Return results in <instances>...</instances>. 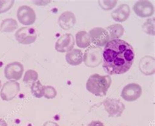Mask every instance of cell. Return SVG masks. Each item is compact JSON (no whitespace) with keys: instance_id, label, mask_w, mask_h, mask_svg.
Instances as JSON below:
<instances>
[{"instance_id":"obj_26","label":"cell","mask_w":155,"mask_h":126,"mask_svg":"<svg viewBox=\"0 0 155 126\" xmlns=\"http://www.w3.org/2000/svg\"><path fill=\"white\" fill-rule=\"evenodd\" d=\"M88 126H104V124L100 121H92L90 123Z\"/></svg>"},{"instance_id":"obj_25","label":"cell","mask_w":155,"mask_h":126,"mask_svg":"<svg viewBox=\"0 0 155 126\" xmlns=\"http://www.w3.org/2000/svg\"><path fill=\"white\" fill-rule=\"evenodd\" d=\"M100 7L102 8L103 9L108 11L109 9H111L116 5L117 1H100L98 2Z\"/></svg>"},{"instance_id":"obj_5","label":"cell","mask_w":155,"mask_h":126,"mask_svg":"<svg viewBox=\"0 0 155 126\" xmlns=\"http://www.w3.org/2000/svg\"><path fill=\"white\" fill-rule=\"evenodd\" d=\"M20 90V87L18 82L15 80L8 81L3 84L0 92V96L3 101H10L17 95Z\"/></svg>"},{"instance_id":"obj_24","label":"cell","mask_w":155,"mask_h":126,"mask_svg":"<svg viewBox=\"0 0 155 126\" xmlns=\"http://www.w3.org/2000/svg\"><path fill=\"white\" fill-rule=\"evenodd\" d=\"M15 1H0V14L5 13L13 7Z\"/></svg>"},{"instance_id":"obj_14","label":"cell","mask_w":155,"mask_h":126,"mask_svg":"<svg viewBox=\"0 0 155 126\" xmlns=\"http://www.w3.org/2000/svg\"><path fill=\"white\" fill-rule=\"evenodd\" d=\"M130 13V7L126 4H122L113 11L111 13L112 18L117 22H124L127 20Z\"/></svg>"},{"instance_id":"obj_1","label":"cell","mask_w":155,"mask_h":126,"mask_svg":"<svg viewBox=\"0 0 155 126\" xmlns=\"http://www.w3.org/2000/svg\"><path fill=\"white\" fill-rule=\"evenodd\" d=\"M135 54L132 47L124 40L109 41L103 52L104 70L109 75H122L130 70Z\"/></svg>"},{"instance_id":"obj_6","label":"cell","mask_w":155,"mask_h":126,"mask_svg":"<svg viewBox=\"0 0 155 126\" xmlns=\"http://www.w3.org/2000/svg\"><path fill=\"white\" fill-rule=\"evenodd\" d=\"M103 104L109 117H119L125 110L124 105L118 99L107 98L104 101Z\"/></svg>"},{"instance_id":"obj_18","label":"cell","mask_w":155,"mask_h":126,"mask_svg":"<svg viewBox=\"0 0 155 126\" xmlns=\"http://www.w3.org/2000/svg\"><path fill=\"white\" fill-rule=\"evenodd\" d=\"M18 27V23L13 18H7L2 20L0 31L3 33H11Z\"/></svg>"},{"instance_id":"obj_22","label":"cell","mask_w":155,"mask_h":126,"mask_svg":"<svg viewBox=\"0 0 155 126\" xmlns=\"http://www.w3.org/2000/svg\"><path fill=\"white\" fill-rule=\"evenodd\" d=\"M143 30L146 34L154 35V19H149L143 26Z\"/></svg>"},{"instance_id":"obj_28","label":"cell","mask_w":155,"mask_h":126,"mask_svg":"<svg viewBox=\"0 0 155 126\" xmlns=\"http://www.w3.org/2000/svg\"><path fill=\"white\" fill-rule=\"evenodd\" d=\"M0 126H8L7 123L6 122L5 120L0 118Z\"/></svg>"},{"instance_id":"obj_17","label":"cell","mask_w":155,"mask_h":126,"mask_svg":"<svg viewBox=\"0 0 155 126\" xmlns=\"http://www.w3.org/2000/svg\"><path fill=\"white\" fill-rule=\"evenodd\" d=\"M75 40L77 47L81 48L88 47L91 43L90 35L85 31H80L77 32L75 35Z\"/></svg>"},{"instance_id":"obj_2","label":"cell","mask_w":155,"mask_h":126,"mask_svg":"<svg viewBox=\"0 0 155 126\" xmlns=\"http://www.w3.org/2000/svg\"><path fill=\"white\" fill-rule=\"evenodd\" d=\"M112 80L109 75H92L89 77L87 82V90L96 96L103 97L106 95Z\"/></svg>"},{"instance_id":"obj_4","label":"cell","mask_w":155,"mask_h":126,"mask_svg":"<svg viewBox=\"0 0 155 126\" xmlns=\"http://www.w3.org/2000/svg\"><path fill=\"white\" fill-rule=\"evenodd\" d=\"M15 39L22 44H30L33 43L37 39V32L31 27H23L20 28L15 33Z\"/></svg>"},{"instance_id":"obj_16","label":"cell","mask_w":155,"mask_h":126,"mask_svg":"<svg viewBox=\"0 0 155 126\" xmlns=\"http://www.w3.org/2000/svg\"><path fill=\"white\" fill-rule=\"evenodd\" d=\"M140 71L146 75H153L154 72V60L150 56L143 58L140 63Z\"/></svg>"},{"instance_id":"obj_23","label":"cell","mask_w":155,"mask_h":126,"mask_svg":"<svg viewBox=\"0 0 155 126\" xmlns=\"http://www.w3.org/2000/svg\"><path fill=\"white\" fill-rule=\"evenodd\" d=\"M44 96L48 99L54 98L57 95L56 89L51 86H44Z\"/></svg>"},{"instance_id":"obj_13","label":"cell","mask_w":155,"mask_h":126,"mask_svg":"<svg viewBox=\"0 0 155 126\" xmlns=\"http://www.w3.org/2000/svg\"><path fill=\"white\" fill-rule=\"evenodd\" d=\"M76 18L75 15L72 12H64L58 18V24L62 29L68 30L75 25Z\"/></svg>"},{"instance_id":"obj_21","label":"cell","mask_w":155,"mask_h":126,"mask_svg":"<svg viewBox=\"0 0 155 126\" xmlns=\"http://www.w3.org/2000/svg\"><path fill=\"white\" fill-rule=\"evenodd\" d=\"M38 79V72H36L34 70L32 69H30L28 70L25 75H24V82L30 84V83H32L33 84L34 82H35V81H37Z\"/></svg>"},{"instance_id":"obj_10","label":"cell","mask_w":155,"mask_h":126,"mask_svg":"<svg viewBox=\"0 0 155 126\" xmlns=\"http://www.w3.org/2000/svg\"><path fill=\"white\" fill-rule=\"evenodd\" d=\"M142 89L140 85L136 83L128 84L122 89L121 96L126 101H134L141 95Z\"/></svg>"},{"instance_id":"obj_9","label":"cell","mask_w":155,"mask_h":126,"mask_svg":"<svg viewBox=\"0 0 155 126\" xmlns=\"http://www.w3.org/2000/svg\"><path fill=\"white\" fill-rule=\"evenodd\" d=\"M23 65L18 62H14L7 64L4 69L5 78L9 80H18L22 76L24 72Z\"/></svg>"},{"instance_id":"obj_7","label":"cell","mask_w":155,"mask_h":126,"mask_svg":"<svg viewBox=\"0 0 155 126\" xmlns=\"http://www.w3.org/2000/svg\"><path fill=\"white\" fill-rule=\"evenodd\" d=\"M17 18L18 21L23 25L30 26L36 20V15L31 7L23 5L20 7L17 11Z\"/></svg>"},{"instance_id":"obj_20","label":"cell","mask_w":155,"mask_h":126,"mask_svg":"<svg viewBox=\"0 0 155 126\" xmlns=\"http://www.w3.org/2000/svg\"><path fill=\"white\" fill-rule=\"evenodd\" d=\"M31 92L37 98H41L44 96V86L39 80H37L32 84L31 86Z\"/></svg>"},{"instance_id":"obj_3","label":"cell","mask_w":155,"mask_h":126,"mask_svg":"<svg viewBox=\"0 0 155 126\" xmlns=\"http://www.w3.org/2000/svg\"><path fill=\"white\" fill-rule=\"evenodd\" d=\"M103 58V52L101 48L91 47L86 50L84 56V62L87 66L95 67L101 63Z\"/></svg>"},{"instance_id":"obj_15","label":"cell","mask_w":155,"mask_h":126,"mask_svg":"<svg viewBox=\"0 0 155 126\" xmlns=\"http://www.w3.org/2000/svg\"><path fill=\"white\" fill-rule=\"evenodd\" d=\"M84 55L83 52L79 49H73L68 52L66 55V60L71 66H79L83 62Z\"/></svg>"},{"instance_id":"obj_19","label":"cell","mask_w":155,"mask_h":126,"mask_svg":"<svg viewBox=\"0 0 155 126\" xmlns=\"http://www.w3.org/2000/svg\"><path fill=\"white\" fill-rule=\"evenodd\" d=\"M106 31L108 32V34L109 33V35L110 39L114 40L120 37L123 35L124 29L120 24H116L107 27Z\"/></svg>"},{"instance_id":"obj_29","label":"cell","mask_w":155,"mask_h":126,"mask_svg":"<svg viewBox=\"0 0 155 126\" xmlns=\"http://www.w3.org/2000/svg\"><path fill=\"white\" fill-rule=\"evenodd\" d=\"M1 87H2V82L1 80H0V89H1Z\"/></svg>"},{"instance_id":"obj_11","label":"cell","mask_w":155,"mask_h":126,"mask_svg":"<svg viewBox=\"0 0 155 126\" xmlns=\"http://www.w3.org/2000/svg\"><path fill=\"white\" fill-rule=\"evenodd\" d=\"M75 45L73 36L70 34H66L61 36L55 44V49L61 53L70 52Z\"/></svg>"},{"instance_id":"obj_27","label":"cell","mask_w":155,"mask_h":126,"mask_svg":"<svg viewBox=\"0 0 155 126\" xmlns=\"http://www.w3.org/2000/svg\"><path fill=\"white\" fill-rule=\"evenodd\" d=\"M43 126H59V125L58 124H57L55 122H53V121H48L45 123Z\"/></svg>"},{"instance_id":"obj_12","label":"cell","mask_w":155,"mask_h":126,"mask_svg":"<svg viewBox=\"0 0 155 126\" xmlns=\"http://www.w3.org/2000/svg\"><path fill=\"white\" fill-rule=\"evenodd\" d=\"M133 9L138 17L145 18L154 14V6L149 1H140L136 2L133 7Z\"/></svg>"},{"instance_id":"obj_8","label":"cell","mask_w":155,"mask_h":126,"mask_svg":"<svg viewBox=\"0 0 155 126\" xmlns=\"http://www.w3.org/2000/svg\"><path fill=\"white\" fill-rule=\"evenodd\" d=\"M91 42L97 47H104L110 39L108 32L104 28L94 27L89 32Z\"/></svg>"}]
</instances>
